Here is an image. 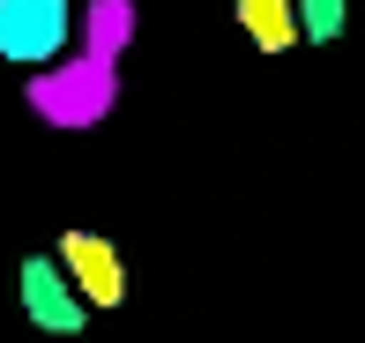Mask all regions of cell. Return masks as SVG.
<instances>
[{
	"mask_svg": "<svg viewBox=\"0 0 365 343\" xmlns=\"http://www.w3.org/2000/svg\"><path fill=\"white\" fill-rule=\"evenodd\" d=\"M15 291H23V321L38 336L53 343H75L90 329V306H82V291L68 284V269H60L53 254H23V269H15Z\"/></svg>",
	"mask_w": 365,
	"mask_h": 343,
	"instance_id": "2",
	"label": "cell"
},
{
	"mask_svg": "<svg viewBox=\"0 0 365 343\" xmlns=\"http://www.w3.org/2000/svg\"><path fill=\"white\" fill-rule=\"evenodd\" d=\"M75 45V0H0V60L53 68Z\"/></svg>",
	"mask_w": 365,
	"mask_h": 343,
	"instance_id": "1",
	"label": "cell"
},
{
	"mask_svg": "<svg viewBox=\"0 0 365 343\" xmlns=\"http://www.w3.org/2000/svg\"><path fill=\"white\" fill-rule=\"evenodd\" d=\"M231 23L254 38V53H291V45H298L291 0H231Z\"/></svg>",
	"mask_w": 365,
	"mask_h": 343,
	"instance_id": "4",
	"label": "cell"
},
{
	"mask_svg": "<svg viewBox=\"0 0 365 343\" xmlns=\"http://www.w3.org/2000/svg\"><path fill=\"white\" fill-rule=\"evenodd\" d=\"M53 261L68 269V284L82 291V306H90V314L127 306V261H120V247H112V239H97V232H60Z\"/></svg>",
	"mask_w": 365,
	"mask_h": 343,
	"instance_id": "3",
	"label": "cell"
},
{
	"mask_svg": "<svg viewBox=\"0 0 365 343\" xmlns=\"http://www.w3.org/2000/svg\"><path fill=\"white\" fill-rule=\"evenodd\" d=\"M298 15V45H336L351 30V0H291Z\"/></svg>",
	"mask_w": 365,
	"mask_h": 343,
	"instance_id": "5",
	"label": "cell"
}]
</instances>
